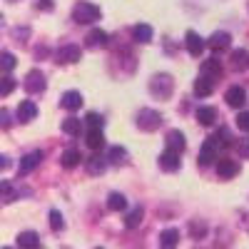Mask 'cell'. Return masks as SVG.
Segmentation results:
<instances>
[{"label":"cell","mask_w":249,"mask_h":249,"mask_svg":"<svg viewBox=\"0 0 249 249\" xmlns=\"http://www.w3.org/2000/svg\"><path fill=\"white\" fill-rule=\"evenodd\" d=\"M184 45H187V53H190L192 57H199L202 53H204V37L199 35V33H195V30H187V35H184Z\"/></svg>","instance_id":"5b68a950"},{"label":"cell","mask_w":249,"mask_h":249,"mask_svg":"<svg viewBox=\"0 0 249 249\" xmlns=\"http://www.w3.org/2000/svg\"><path fill=\"white\" fill-rule=\"evenodd\" d=\"M107 33L105 30H100V28H92L88 35H85V45L88 48H105L107 45Z\"/></svg>","instance_id":"5bb4252c"},{"label":"cell","mask_w":249,"mask_h":249,"mask_svg":"<svg viewBox=\"0 0 249 249\" xmlns=\"http://www.w3.org/2000/svg\"><path fill=\"white\" fill-rule=\"evenodd\" d=\"M62 132L77 137V135L82 132V120H80V117H72V115L65 117V120H62Z\"/></svg>","instance_id":"603a6c76"},{"label":"cell","mask_w":249,"mask_h":249,"mask_svg":"<svg viewBox=\"0 0 249 249\" xmlns=\"http://www.w3.org/2000/svg\"><path fill=\"white\" fill-rule=\"evenodd\" d=\"M10 115H8V110H0V122H3V127H8L10 124V120H8Z\"/></svg>","instance_id":"60d3db41"},{"label":"cell","mask_w":249,"mask_h":249,"mask_svg":"<svg viewBox=\"0 0 249 249\" xmlns=\"http://www.w3.org/2000/svg\"><path fill=\"white\" fill-rule=\"evenodd\" d=\"M95 249H102V247H95Z\"/></svg>","instance_id":"f6af8a7d"},{"label":"cell","mask_w":249,"mask_h":249,"mask_svg":"<svg viewBox=\"0 0 249 249\" xmlns=\"http://www.w3.org/2000/svg\"><path fill=\"white\" fill-rule=\"evenodd\" d=\"M195 117H197V122H199V124L210 127V124H214V120H217V110H214V107H197Z\"/></svg>","instance_id":"7402d4cb"},{"label":"cell","mask_w":249,"mask_h":249,"mask_svg":"<svg viewBox=\"0 0 249 249\" xmlns=\"http://www.w3.org/2000/svg\"><path fill=\"white\" fill-rule=\"evenodd\" d=\"M232 144H234V150L239 152L242 160H249V137H239V140H234Z\"/></svg>","instance_id":"e575fe53"},{"label":"cell","mask_w":249,"mask_h":249,"mask_svg":"<svg viewBox=\"0 0 249 249\" xmlns=\"http://www.w3.org/2000/svg\"><path fill=\"white\" fill-rule=\"evenodd\" d=\"M100 8L95 5V3H88V0H80V3L72 8V20L75 23H80V25H90V23H95V20H100Z\"/></svg>","instance_id":"6da1fadb"},{"label":"cell","mask_w":249,"mask_h":249,"mask_svg":"<svg viewBox=\"0 0 249 249\" xmlns=\"http://www.w3.org/2000/svg\"><path fill=\"white\" fill-rule=\"evenodd\" d=\"M82 57V50L80 45H62L57 50V62H62V65H72V62H80Z\"/></svg>","instance_id":"9c48e42d"},{"label":"cell","mask_w":249,"mask_h":249,"mask_svg":"<svg viewBox=\"0 0 249 249\" xmlns=\"http://www.w3.org/2000/svg\"><path fill=\"white\" fill-rule=\"evenodd\" d=\"M18 65V57L13 53H0V72H13Z\"/></svg>","instance_id":"1f68e13d"},{"label":"cell","mask_w":249,"mask_h":249,"mask_svg":"<svg viewBox=\"0 0 249 249\" xmlns=\"http://www.w3.org/2000/svg\"><path fill=\"white\" fill-rule=\"evenodd\" d=\"M0 199L3 202H13V199H18V190H15V184L13 182H0Z\"/></svg>","instance_id":"4dcf8cb0"},{"label":"cell","mask_w":249,"mask_h":249,"mask_svg":"<svg viewBox=\"0 0 249 249\" xmlns=\"http://www.w3.org/2000/svg\"><path fill=\"white\" fill-rule=\"evenodd\" d=\"M35 5H37V8H43V10H53V0H37Z\"/></svg>","instance_id":"ab89813d"},{"label":"cell","mask_w":249,"mask_h":249,"mask_svg":"<svg viewBox=\"0 0 249 249\" xmlns=\"http://www.w3.org/2000/svg\"><path fill=\"white\" fill-rule=\"evenodd\" d=\"M85 164H88V172H90V175H102V172L107 170V162L102 160L100 155H92V157H88V160H85Z\"/></svg>","instance_id":"d4e9b609"},{"label":"cell","mask_w":249,"mask_h":249,"mask_svg":"<svg viewBox=\"0 0 249 249\" xmlns=\"http://www.w3.org/2000/svg\"><path fill=\"white\" fill-rule=\"evenodd\" d=\"M179 244V230H164L160 234V247L162 249H177Z\"/></svg>","instance_id":"d6986e66"},{"label":"cell","mask_w":249,"mask_h":249,"mask_svg":"<svg viewBox=\"0 0 249 249\" xmlns=\"http://www.w3.org/2000/svg\"><path fill=\"white\" fill-rule=\"evenodd\" d=\"M124 207H127V199H124V195H120V192H110V197H107V210H112V212H122Z\"/></svg>","instance_id":"f1b7e54d"},{"label":"cell","mask_w":249,"mask_h":249,"mask_svg":"<svg viewBox=\"0 0 249 249\" xmlns=\"http://www.w3.org/2000/svg\"><path fill=\"white\" fill-rule=\"evenodd\" d=\"M8 3H15V0H8Z\"/></svg>","instance_id":"ee69618b"},{"label":"cell","mask_w":249,"mask_h":249,"mask_svg":"<svg viewBox=\"0 0 249 249\" xmlns=\"http://www.w3.org/2000/svg\"><path fill=\"white\" fill-rule=\"evenodd\" d=\"M18 247L20 249H37L40 247V237H37V232H20L18 234Z\"/></svg>","instance_id":"ac0fdd59"},{"label":"cell","mask_w":249,"mask_h":249,"mask_svg":"<svg viewBox=\"0 0 249 249\" xmlns=\"http://www.w3.org/2000/svg\"><path fill=\"white\" fill-rule=\"evenodd\" d=\"M142 217H144V210L142 207H135V210L127 212V217H124V227H127V230H135V227L142 224Z\"/></svg>","instance_id":"f546056e"},{"label":"cell","mask_w":249,"mask_h":249,"mask_svg":"<svg viewBox=\"0 0 249 249\" xmlns=\"http://www.w3.org/2000/svg\"><path fill=\"white\" fill-rule=\"evenodd\" d=\"M204 45H207V48H212L214 53L227 50V48L232 45V35H230V33H224V30H217L210 40H204Z\"/></svg>","instance_id":"30bf717a"},{"label":"cell","mask_w":249,"mask_h":249,"mask_svg":"<svg viewBox=\"0 0 249 249\" xmlns=\"http://www.w3.org/2000/svg\"><path fill=\"white\" fill-rule=\"evenodd\" d=\"M190 232H192V237H195V239H199V237H204V234H207V224L195 219V222L190 224Z\"/></svg>","instance_id":"74e56055"},{"label":"cell","mask_w":249,"mask_h":249,"mask_svg":"<svg viewBox=\"0 0 249 249\" xmlns=\"http://www.w3.org/2000/svg\"><path fill=\"white\" fill-rule=\"evenodd\" d=\"M43 152H40V150H33V152H28L23 160H20V167H18V175H30L35 167H37V164L40 162H43Z\"/></svg>","instance_id":"52a82bcc"},{"label":"cell","mask_w":249,"mask_h":249,"mask_svg":"<svg viewBox=\"0 0 249 249\" xmlns=\"http://www.w3.org/2000/svg\"><path fill=\"white\" fill-rule=\"evenodd\" d=\"M3 249H13V247H3Z\"/></svg>","instance_id":"7bdbcfd3"},{"label":"cell","mask_w":249,"mask_h":249,"mask_svg":"<svg viewBox=\"0 0 249 249\" xmlns=\"http://www.w3.org/2000/svg\"><path fill=\"white\" fill-rule=\"evenodd\" d=\"M224 100H227V105H230V107L239 110V107H244V102H247V90L239 88V85H232L230 90H227Z\"/></svg>","instance_id":"8fae6325"},{"label":"cell","mask_w":249,"mask_h":249,"mask_svg":"<svg viewBox=\"0 0 249 249\" xmlns=\"http://www.w3.org/2000/svg\"><path fill=\"white\" fill-rule=\"evenodd\" d=\"M88 124L90 130H102V124H105V120H102V115H97V112H88L85 115V120H82Z\"/></svg>","instance_id":"836d02e7"},{"label":"cell","mask_w":249,"mask_h":249,"mask_svg":"<svg viewBox=\"0 0 249 249\" xmlns=\"http://www.w3.org/2000/svg\"><path fill=\"white\" fill-rule=\"evenodd\" d=\"M214 160H219V150L214 147V144H212L210 140H204V144L199 147V157H197L199 167H210V164H212Z\"/></svg>","instance_id":"ba28073f"},{"label":"cell","mask_w":249,"mask_h":249,"mask_svg":"<svg viewBox=\"0 0 249 249\" xmlns=\"http://www.w3.org/2000/svg\"><path fill=\"white\" fill-rule=\"evenodd\" d=\"M237 172H239V164H237L234 160H219V162H217V175H219L222 179H232Z\"/></svg>","instance_id":"e0dca14e"},{"label":"cell","mask_w":249,"mask_h":249,"mask_svg":"<svg viewBox=\"0 0 249 249\" xmlns=\"http://www.w3.org/2000/svg\"><path fill=\"white\" fill-rule=\"evenodd\" d=\"M60 105L65 107V110H70V112H75V110L82 107V95L77 90H68L65 95L60 97Z\"/></svg>","instance_id":"9a60e30c"},{"label":"cell","mask_w":249,"mask_h":249,"mask_svg":"<svg viewBox=\"0 0 249 249\" xmlns=\"http://www.w3.org/2000/svg\"><path fill=\"white\" fill-rule=\"evenodd\" d=\"M232 68H234L237 72L249 70V50H234V53H232Z\"/></svg>","instance_id":"44dd1931"},{"label":"cell","mask_w":249,"mask_h":249,"mask_svg":"<svg viewBox=\"0 0 249 249\" xmlns=\"http://www.w3.org/2000/svg\"><path fill=\"white\" fill-rule=\"evenodd\" d=\"M110 162L112 164H127V150L120 147V144L110 147Z\"/></svg>","instance_id":"d6a6232c"},{"label":"cell","mask_w":249,"mask_h":249,"mask_svg":"<svg viewBox=\"0 0 249 249\" xmlns=\"http://www.w3.org/2000/svg\"><path fill=\"white\" fill-rule=\"evenodd\" d=\"M45 75L40 72V70H30L28 75H25V82H23V88L30 92V95H37V92H43L45 90Z\"/></svg>","instance_id":"277c9868"},{"label":"cell","mask_w":249,"mask_h":249,"mask_svg":"<svg viewBox=\"0 0 249 249\" xmlns=\"http://www.w3.org/2000/svg\"><path fill=\"white\" fill-rule=\"evenodd\" d=\"M222 62L217 60V57H210V60H204L202 62V70H199V75L202 77H207V80H210V82H217L219 77H222Z\"/></svg>","instance_id":"8992f818"},{"label":"cell","mask_w":249,"mask_h":249,"mask_svg":"<svg viewBox=\"0 0 249 249\" xmlns=\"http://www.w3.org/2000/svg\"><path fill=\"white\" fill-rule=\"evenodd\" d=\"M132 40H135V43L147 45L150 40H152V28H150V25H144V23L135 25V28H132Z\"/></svg>","instance_id":"ffe728a7"},{"label":"cell","mask_w":249,"mask_h":249,"mask_svg":"<svg viewBox=\"0 0 249 249\" xmlns=\"http://www.w3.org/2000/svg\"><path fill=\"white\" fill-rule=\"evenodd\" d=\"M8 164H10V162H8V157H5V155H0V172H3V170L8 167Z\"/></svg>","instance_id":"b9f144b4"},{"label":"cell","mask_w":249,"mask_h":249,"mask_svg":"<svg viewBox=\"0 0 249 249\" xmlns=\"http://www.w3.org/2000/svg\"><path fill=\"white\" fill-rule=\"evenodd\" d=\"M18 120L20 122H33L35 117H37V105H35V102L33 100H23V102H20V105H18Z\"/></svg>","instance_id":"7c38bea8"},{"label":"cell","mask_w":249,"mask_h":249,"mask_svg":"<svg viewBox=\"0 0 249 249\" xmlns=\"http://www.w3.org/2000/svg\"><path fill=\"white\" fill-rule=\"evenodd\" d=\"M60 160H62V167H65V170H72V167H77V164H80L82 155H80V150H65Z\"/></svg>","instance_id":"484cf974"},{"label":"cell","mask_w":249,"mask_h":249,"mask_svg":"<svg viewBox=\"0 0 249 249\" xmlns=\"http://www.w3.org/2000/svg\"><path fill=\"white\" fill-rule=\"evenodd\" d=\"M207 140H210V142L214 144L217 150H219V147H227V144H232V137H230V130H227V127L217 130L212 137H207Z\"/></svg>","instance_id":"4316f807"},{"label":"cell","mask_w":249,"mask_h":249,"mask_svg":"<svg viewBox=\"0 0 249 249\" xmlns=\"http://www.w3.org/2000/svg\"><path fill=\"white\" fill-rule=\"evenodd\" d=\"M162 124V115L157 112V110H140L137 112V127L140 130H144V132H155L157 127Z\"/></svg>","instance_id":"3957f363"},{"label":"cell","mask_w":249,"mask_h":249,"mask_svg":"<svg viewBox=\"0 0 249 249\" xmlns=\"http://www.w3.org/2000/svg\"><path fill=\"white\" fill-rule=\"evenodd\" d=\"M50 227H53V232H60V230H65V219H62V214L57 210L50 212Z\"/></svg>","instance_id":"d590c367"},{"label":"cell","mask_w":249,"mask_h":249,"mask_svg":"<svg viewBox=\"0 0 249 249\" xmlns=\"http://www.w3.org/2000/svg\"><path fill=\"white\" fill-rule=\"evenodd\" d=\"M15 85L18 82L10 77V75H5V77H0V95H10L13 90H15Z\"/></svg>","instance_id":"8d00e7d4"},{"label":"cell","mask_w":249,"mask_h":249,"mask_svg":"<svg viewBox=\"0 0 249 249\" xmlns=\"http://www.w3.org/2000/svg\"><path fill=\"white\" fill-rule=\"evenodd\" d=\"M85 142H88L90 150H102L105 147V135H102V130H88Z\"/></svg>","instance_id":"cb8c5ba5"},{"label":"cell","mask_w":249,"mask_h":249,"mask_svg":"<svg viewBox=\"0 0 249 249\" xmlns=\"http://www.w3.org/2000/svg\"><path fill=\"white\" fill-rule=\"evenodd\" d=\"M212 90H214V82H210L207 77H197L195 80V95H199V97H207V95H212Z\"/></svg>","instance_id":"83f0119b"},{"label":"cell","mask_w":249,"mask_h":249,"mask_svg":"<svg viewBox=\"0 0 249 249\" xmlns=\"http://www.w3.org/2000/svg\"><path fill=\"white\" fill-rule=\"evenodd\" d=\"M237 127L244 130V132H249V112H239L237 115Z\"/></svg>","instance_id":"f35d334b"},{"label":"cell","mask_w":249,"mask_h":249,"mask_svg":"<svg viewBox=\"0 0 249 249\" xmlns=\"http://www.w3.org/2000/svg\"><path fill=\"white\" fill-rule=\"evenodd\" d=\"M184 147H187L184 135H182L179 130H170V132H167V150H172V152L182 155V152H184Z\"/></svg>","instance_id":"2e32d148"},{"label":"cell","mask_w":249,"mask_h":249,"mask_svg":"<svg viewBox=\"0 0 249 249\" xmlns=\"http://www.w3.org/2000/svg\"><path fill=\"white\" fill-rule=\"evenodd\" d=\"M172 90H175V80H172L167 72L155 75V77L150 80V92H152L155 97H160V100H167V97L172 95Z\"/></svg>","instance_id":"7a4b0ae2"},{"label":"cell","mask_w":249,"mask_h":249,"mask_svg":"<svg viewBox=\"0 0 249 249\" xmlns=\"http://www.w3.org/2000/svg\"><path fill=\"white\" fill-rule=\"evenodd\" d=\"M179 155L177 152H172V150H164L162 155H160V167L164 170V172H177L179 170Z\"/></svg>","instance_id":"4fadbf2b"}]
</instances>
